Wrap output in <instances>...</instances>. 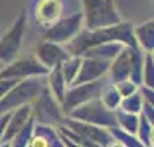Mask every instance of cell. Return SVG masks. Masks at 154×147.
Masks as SVG:
<instances>
[{"label": "cell", "mask_w": 154, "mask_h": 147, "mask_svg": "<svg viewBox=\"0 0 154 147\" xmlns=\"http://www.w3.org/2000/svg\"><path fill=\"white\" fill-rule=\"evenodd\" d=\"M106 42H119L125 47L137 45L133 36V24L128 21H119L118 24L106 26L99 29H80L76 35L71 38L68 43H64V49L68 50L69 56H83L85 50H88L94 45Z\"/></svg>", "instance_id": "obj_1"}, {"label": "cell", "mask_w": 154, "mask_h": 147, "mask_svg": "<svg viewBox=\"0 0 154 147\" xmlns=\"http://www.w3.org/2000/svg\"><path fill=\"white\" fill-rule=\"evenodd\" d=\"M82 7L85 29L106 28L123 21L114 0H82Z\"/></svg>", "instance_id": "obj_2"}, {"label": "cell", "mask_w": 154, "mask_h": 147, "mask_svg": "<svg viewBox=\"0 0 154 147\" xmlns=\"http://www.w3.org/2000/svg\"><path fill=\"white\" fill-rule=\"evenodd\" d=\"M45 85V78L33 76V78H23L17 80L16 85L0 99V114L12 112L19 106L31 104L35 97L40 93V90Z\"/></svg>", "instance_id": "obj_3"}, {"label": "cell", "mask_w": 154, "mask_h": 147, "mask_svg": "<svg viewBox=\"0 0 154 147\" xmlns=\"http://www.w3.org/2000/svg\"><path fill=\"white\" fill-rule=\"evenodd\" d=\"M31 116L35 119V123H38V125H50V126L61 125L64 112L61 109V104L57 102V99L47 88V85H43L40 93L31 102Z\"/></svg>", "instance_id": "obj_4"}, {"label": "cell", "mask_w": 154, "mask_h": 147, "mask_svg": "<svg viewBox=\"0 0 154 147\" xmlns=\"http://www.w3.org/2000/svg\"><path fill=\"white\" fill-rule=\"evenodd\" d=\"M26 26H28V14H26V9H23L19 16L16 17V21L12 23V26L0 38V63L2 64H9L19 56L23 38L26 35Z\"/></svg>", "instance_id": "obj_5"}, {"label": "cell", "mask_w": 154, "mask_h": 147, "mask_svg": "<svg viewBox=\"0 0 154 147\" xmlns=\"http://www.w3.org/2000/svg\"><path fill=\"white\" fill-rule=\"evenodd\" d=\"M68 116L73 118V119H78V121H85V123H90V125H95V126H102V128L116 126L114 111L107 109V107L100 102L99 97L92 99V100L85 102V104H80L78 107H75Z\"/></svg>", "instance_id": "obj_6"}, {"label": "cell", "mask_w": 154, "mask_h": 147, "mask_svg": "<svg viewBox=\"0 0 154 147\" xmlns=\"http://www.w3.org/2000/svg\"><path fill=\"white\" fill-rule=\"evenodd\" d=\"M106 81L107 80L100 78V80H94V81H88V83L69 85L64 92L63 100H61V109H63L64 116H68L80 104H85L92 99L99 97V93L102 90V87L106 85Z\"/></svg>", "instance_id": "obj_7"}, {"label": "cell", "mask_w": 154, "mask_h": 147, "mask_svg": "<svg viewBox=\"0 0 154 147\" xmlns=\"http://www.w3.org/2000/svg\"><path fill=\"white\" fill-rule=\"evenodd\" d=\"M80 29H83V12H75V14L66 16V17H59L49 28L43 29L42 40L64 45V43L69 42Z\"/></svg>", "instance_id": "obj_8"}, {"label": "cell", "mask_w": 154, "mask_h": 147, "mask_svg": "<svg viewBox=\"0 0 154 147\" xmlns=\"http://www.w3.org/2000/svg\"><path fill=\"white\" fill-rule=\"evenodd\" d=\"M49 69L43 66L35 56H26V57H16L14 61L9 64H4V68L0 69V78H33V76H47Z\"/></svg>", "instance_id": "obj_9"}, {"label": "cell", "mask_w": 154, "mask_h": 147, "mask_svg": "<svg viewBox=\"0 0 154 147\" xmlns=\"http://www.w3.org/2000/svg\"><path fill=\"white\" fill-rule=\"evenodd\" d=\"M61 125L69 128L71 132L76 133L78 137H83V139H88L92 142H97V144H100V145H104V147L112 140V135L109 133L107 128L90 125V123H85V121H78V119H73L69 116H64Z\"/></svg>", "instance_id": "obj_10"}, {"label": "cell", "mask_w": 154, "mask_h": 147, "mask_svg": "<svg viewBox=\"0 0 154 147\" xmlns=\"http://www.w3.org/2000/svg\"><path fill=\"white\" fill-rule=\"evenodd\" d=\"M33 56L47 69H52L54 66H59L63 61H66L69 57V54H68V50L64 49V45L47 42V40H40V43L36 45V50H35Z\"/></svg>", "instance_id": "obj_11"}, {"label": "cell", "mask_w": 154, "mask_h": 147, "mask_svg": "<svg viewBox=\"0 0 154 147\" xmlns=\"http://www.w3.org/2000/svg\"><path fill=\"white\" fill-rule=\"evenodd\" d=\"M107 69H109L107 61H99V59H94V57H82L78 75L71 85L88 83V81H94V80H100L107 75Z\"/></svg>", "instance_id": "obj_12"}, {"label": "cell", "mask_w": 154, "mask_h": 147, "mask_svg": "<svg viewBox=\"0 0 154 147\" xmlns=\"http://www.w3.org/2000/svg\"><path fill=\"white\" fill-rule=\"evenodd\" d=\"M61 12H63V2L61 0H36L35 9H33L35 21L43 29L49 28L52 23H56L61 17Z\"/></svg>", "instance_id": "obj_13"}, {"label": "cell", "mask_w": 154, "mask_h": 147, "mask_svg": "<svg viewBox=\"0 0 154 147\" xmlns=\"http://www.w3.org/2000/svg\"><path fill=\"white\" fill-rule=\"evenodd\" d=\"M109 83H118L121 80H130V49L123 47L119 50L116 57L109 63V69L107 75Z\"/></svg>", "instance_id": "obj_14"}, {"label": "cell", "mask_w": 154, "mask_h": 147, "mask_svg": "<svg viewBox=\"0 0 154 147\" xmlns=\"http://www.w3.org/2000/svg\"><path fill=\"white\" fill-rule=\"evenodd\" d=\"M29 118H31V104L19 106L17 109H14L9 114V121L7 126H5V132H4V137H2V142H9L24 126V123Z\"/></svg>", "instance_id": "obj_15"}, {"label": "cell", "mask_w": 154, "mask_h": 147, "mask_svg": "<svg viewBox=\"0 0 154 147\" xmlns=\"http://www.w3.org/2000/svg\"><path fill=\"white\" fill-rule=\"evenodd\" d=\"M133 36H135L137 45L146 54H152L154 52V21L152 19L142 23L139 26H133Z\"/></svg>", "instance_id": "obj_16"}, {"label": "cell", "mask_w": 154, "mask_h": 147, "mask_svg": "<svg viewBox=\"0 0 154 147\" xmlns=\"http://www.w3.org/2000/svg\"><path fill=\"white\" fill-rule=\"evenodd\" d=\"M125 45L119 42H106V43H99V45H94L88 50H85L82 57H94V59H99V61H107L111 63L112 59L116 57L119 50L123 49Z\"/></svg>", "instance_id": "obj_17"}, {"label": "cell", "mask_w": 154, "mask_h": 147, "mask_svg": "<svg viewBox=\"0 0 154 147\" xmlns=\"http://www.w3.org/2000/svg\"><path fill=\"white\" fill-rule=\"evenodd\" d=\"M45 85H47V88L50 90V93L57 99V102L61 104V100L64 97V92L68 88V85L64 81L63 73H61V64L59 66H54L52 69H49L47 76H45Z\"/></svg>", "instance_id": "obj_18"}, {"label": "cell", "mask_w": 154, "mask_h": 147, "mask_svg": "<svg viewBox=\"0 0 154 147\" xmlns=\"http://www.w3.org/2000/svg\"><path fill=\"white\" fill-rule=\"evenodd\" d=\"M130 49V80L140 87L142 85V68H144V56L146 52L139 45L128 47Z\"/></svg>", "instance_id": "obj_19"}, {"label": "cell", "mask_w": 154, "mask_h": 147, "mask_svg": "<svg viewBox=\"0 0 154 147\" xmlns=\"http://www.w3.org/2000/svg\"><path fill=\"white\" fill-rule=\"evenodd\" d=\"M114 116H116V126H119L121 130H125V132L135 135L137 126H139V114L121 111L118 107V109H114Z\"/></svg>", "instance_id": "obj_20"}, {"label": "cell", "mask_w": 154, "mask_h": 147, "mask_svg": "<svg viewBox=\"0 0 154 147\" xmlns=\"http://www.w3.org/2000/svg\"><path fill=\"white\" fill-rule=\"evenodd\" d=\"M135 137L139 139V142L144 147H152V137H154V123H151L147 118H144L142 114H139V126Z\"/></svg>", "instance_id": "obj_21"}, {"label": "cell", "mask_w": 154, "mask_h": 147, "mask_svg": "<svg viewBox=\"0 0 154 147\" xmlns=\"http://www.w3.org/2000/svg\"><path fill=\"white\" fill-rule=\"evenodd\" d=\"M99 99H100V102L107 107V109H118L119 102H121V95H119V92L116 90V87L114 83H109V81H106V85L102 87V90L99 93Z\"/></svg>", "instance_id": "obj_22"}, {"label": "cell", "mask_w": 154, "mask_h": 147, "mask_svg": "<svg viewBox=\"0 0 154 147\" xmlns=\"http://www.w3.org/2000/svg\"><path fill=\"white\" fill-rule=\"evenodd\" d=\"M80 63H82V57L80 56H69L66 61L61 63V73H63L64 81H66L68 87L75 81V78L78 75V69H80Z\"/></svg>", "instance_id": "obj_23"}, {"label": "cell", "mask_w": 154, "mask_h": 147, "mask_svg": "<svg viewBox=\"0 0 154 147\" xmlns=\"http://www.w3.org/2000/svg\"><path fill=\"white\" fill-rule=\"evenodd\" d=\"M33 128H35V119L31 116V118L24 123V126H23L21 130L9 140L11 147H28L29 139H31V135H33Z\"/></svg>", "instance_id": "obj_24"}, {"label": "cell", "mask_w": 154, "mask_h": 147, "mask_svg": "<svg viewBox=\"0 0 154 147\" xmlns=\"http://www.w3.org/2000/svg\"><path fill=\"white\" fill-rule=\"evenodd\" d=\"M107 130H109V133L112 135V139L118 140L123 147H144L133 133L125 132V130H121L119 126H111V128H107Z\"/></svg>", "instance_id": "obj_25"}, {"label": "cell", "mask_w": 154, "mask_h": 147, "mask_svg": "<svg viewBox=\"0 0 154 147\" xmlns=\"http://www.w3.org/2000/svg\"><path fill=\"white\" fill-rule=\"evenodd\" d=\"M142 97H140L139 90L130 93V95H126V97L121 99V102H119V109L121 111H126V112H133V114H140V107H142Z\"/></svg>", "instance_id": "obj_26"}, {"label": "cell", "mask_w": 154, "mask_h": 147, "mask_svg": "<svg viewBox=\"0 0 154 147\" xmlns=\"http://www.w3.org/2000/svg\"><path fill=\"white\" fill-rule=\"evenodd\" d=\"M142 85L154 88V56H144V68H142Z\"/></svg>", "instance_id": "obj_27"}, {"label": "cell", "mask_w": 154, "mask_h": 147, "mask_svg": "<svg viewBox=\"0 0 154 147\" xmlns=\"http://www.w3.org/2000/svg\"><path fill=\"white\" fill-rule=\"evenodd\" d=\"M114 87H116V90L119 92L121 99L126 97V95H130V93H133V92L139 90V87L133 83L132 80H121V81H118V83H114Z\"/></svg>", "instance_id": "obj_28"}, {"label": "cell", "mask_w": 154, "mask_h": 147, "mask_svg": "<svg viewBox=\"0 0 154 147\" xmlns=\"http://www.w3.org/2000/svg\"><path fill=\"white\" fill-rule=\"evenodd\" d=\"M139 93L144 102H149V104H154V88L151 87H146V85H140L139 87Z\"/></svg>", "instance_id": "obj_29"}, {"label": "cell", "mask_w": 154, "mask_h": 147, "mask_svg": "<svg viewBox=\"0 0 154 147\" xmlns=\"http://www.w3.org/2000/svg\"><path fill=\"white\" fill-rule=\"evenodd\" d=\"M16 81H17L16 78H0V99L4 97V95L14 87Z\"/></svg>", "instance_id": "obj_30"}, {"label": "cell", "mask_w": 154, "mask_h": 147, "mask_svg": "<svg viewBox=\"0 0 154 147\" xmlns=\"http://www.w3.org/2000/svg\"><path fill=\"white\" fill-rule=\"evenodd\" d=\"M140 114L147 118L151 123H154V104H149V102H142V107H140Z\"/></svg>", "instance_id": "obj_31"}, {"label": "cell", "mask_w": 154, "mask_h": 147, "mask_svg": "<svg viewBox=\"0 0 154 147\" xmlns=\"http://www.w3.org/2000/svg\"><path fill=\"white\" fill-rule=\"evenodd\" d=\"M28 147H49V142H47V140L43 139L42 135H38V133L33 132L31 139H29Z\"/></svg>", "instance_id": "obj_32"}, {"label": "cell", "mask_w": 154, "mask_h": 147, "mask_svg": "<svg viewBox=\"0 0 154 147\" xmlns=\"http://www.w3.org/2000/svg\"><path fill=\"white\" fill-rule=\"evenodd\" d=\"M9 114H11V112H5V114H0V142H2V137H4V132H5V126H7Z\"/></svg>", "instance_id": "obj_33"}, {"label": "cell", "mask_w": 154, "mask_h": 147, "mask_svg": "<svg viewBox=\"0 0 154 147\" xmlns=\"http://www.w3.org/2000/svg\"><path fill=\"white\" fill-rule=\"evenodd\" d=\"M61 139H63V142L66 144V147H82V145H78L76 142H73V140L66 139V137H61Z\"/></svg>", "instance_id": "obj_34"}, {"label": "cell", "mask_w": 154, "mask_h": 147, "mask_svg": "<svg viewBox=\"0 0 154 147\" xmlns=\"http://www.w3.org/2000/svg\"><path fill=\"white\" fill-rule=\"evenodd\" d=\"M106 147H123V145L119 144L118 140H114V139H112V140H111V142H109V144H107Z\"/></svg>", "instance_id": "obj_35"}, {"label": "cell", "mask_w": 154, "mask_h": 147, "mask_svg": "<svg viewBox=\"0 0 154 147\" xmlns=\"http://www.w3.org/2000/svg\"><path fill=\"white\" fill-rule=\"evenodd\" d=\"M0 147H11V144L9 142H0Z\"/></svg>", "instance_id": "obj_36"}, {"label": "cell", "mask_w": 154, "mask_h": 147, "mask_svg": "<svg viewBox=\"0 0 154 147\" xmlns=\"http://www.w3.org/2000/svg\"><path fill=\"white\" fill-rule=\"evenodd\" d=\"M2 68H4V64H2V63H0V69H2Z\"/></svg>", "instance_id": "obj_37"}]
</instances>
